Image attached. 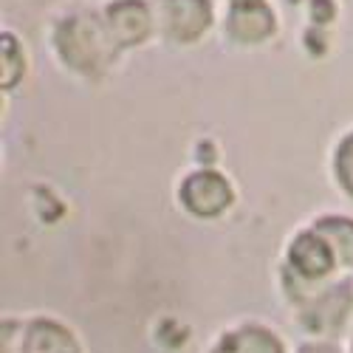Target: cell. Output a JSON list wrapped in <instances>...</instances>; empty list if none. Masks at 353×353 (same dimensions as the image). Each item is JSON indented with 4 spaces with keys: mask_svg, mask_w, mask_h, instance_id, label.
Returning <instances> with one entry per match:
<instances>
[{
    "mask_svg": "<svg viewBox=\"0 0 353 353\" xmlns=\"http://www.w3.org/2000/svg\"><path fill=\"white\" fill-rule=\"evenodd\" d=\"M184 203L198 215H218L229 207L232 190L218 172H195L181 187Z\"/></svg>",
    "mask_w": 353,
    "mask_h": 353,
    "instance_id": "6da1fadb",
    "label": "cell"
},
{
    "mask_svg": "<svg viewBox=\"0 0 353 353\" xmlns=\"http://www.w3.org/2000/svg\"><path fill=\"white\" fill-rule=\"evenodd\" d=\"M164 6H167L170 34H175L179 40L198 37L210 23L207 0H164Z\"/></svg>",
    "mask_w": 353,
    "mask_h": 353,
    "instance_id": "7a4b0ae2",
    "label": "cell"
},
{
    "mask_svg": "<svg viewBox=\"0 0 353 353\" xmlns=\"http://www.w3.org/2000/svg\"><path fill=\"white\" fill-rule=\"evenodd\" d=\"M291 260L305 277H322L334 269V249L325 243V238L303 234L291 249Z\"/></svg>",
    "mask_w": 353,
    "mask_h": 353,
    "instance_id": "3957f363",
    "label": "cell"
},
{
    "mask_svg": "<svg viewBox=\"0 0 353 353\" xmlns=\"http://www.w3.org/2000/svg\"><path fill=\"white\" fill-rule=\"evenodd\" d=\"M23 353H79V347L74 336L57 322L37 319L32 322V328L23 339Z\"/></svg>",
    "mask_w": 353,
    "mask_h": 353,
    "instance_id": "277c9868",
    "label": "cell"
},
{
    "mask_svg": "<svg viewBox=\"0 0 353 353\" xmlns=\"http://www.w3.org/2000/svg\"><path fill=\"white\" fill-rule=\"evenodd\" d=\"M108 26H110L116 43L133 46V43H139L147 34V26H150V20H147V12H144L141 3H136V0H125V3L110 6Z\"/></svg>",
    "mask_w": 353,
    "mask_h": 353,
    "instance_id": "5b68a950",
    "label": "cell"
},
{
    "mask_svg": "<svg viewBox=\"0 0 353 353\" xmlns=\"http://www.w3.org/2000/svg\"><path fill=\"white\" fill-rule=\"evenodd\" d=\"M212 353H283L280 342L263 328H243L238 334H229Z\"/></svg>",
    "mask_w": 353,
    "mask_h": 353,
    "instance_id": "8992f818",
    "label": "cell"
},
{
    "mask_svg": "<svg viewBox=\"0 0 353 353\" xmlns=\"http://www.w3.org/2000/svg\"><path fill=\"white\" fill-rule=\"evenodd\" d=\"M339 175H342V184L347 187V192L353 195V139H347L342 144V153H339Z\"/></svg>",
    "mask_w": 353,
    "mask_h": 353,
    "instance_id": "52a82bcc",
    "label": "cell"
},
{
    "mask_svg": "<svg viewBox=\"0 0 353 353\" xmlns=\"http://www.w3.org/2000/svg\"><path fill=\"white\" fill-rule=\"evenodd\" d=\"M300 353H339V350L331 347V345H305Z\"/></svg>",
    "mask_w": 353,
    "mask_h": 353,
    "instance_id": "ba28073f",
    "label": "cell"
},
{
    "mask_svg": "<svg viewBox=\"0 0 353 353\" xmlns=\"http://www.w3.org/2000/svg\"><path fill=\"white\" fill-rule=\"evenodd\" d=\"M234 3H238V6H243V3H254V0H234Z\"/></svg>",
    "mask_w": 353,
    "mask_h": 353,
    "instance_id": "9c48e42d",
    "label": "cell"
}]
</instances>
